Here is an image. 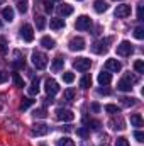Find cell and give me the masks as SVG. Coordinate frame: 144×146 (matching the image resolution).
Masks as SVG:
<instances>
[{"label": "cell", "mask_w": 144, "mask_h": 146, "mask_svg": "<svg viewBox=\"0 0 144 146\" xmlns=\"http://www.w3.org/2000/svg\"><path fill=\"white\" fill-rule=\"evenodd\" d=\"M32 115H34L36 119H44V117L48 115V112H46V109H42V107H41V109L34 110V112H32Z\"/></svg>", "instance_id": "cell-28"}, {"label": "cell", "mask_w": 144, "mask_h": 146, "mask_svg": "<svg viewBox=\"0 0 144 146\" xmlns=\"http://www.w3.org/2000/svg\"><path fill=\"white\" fill-rule=\"evenodd\" d=\"M80 87H81V88H90V87H92V76H90V75H85V76L80 80Z\"/></svg>", "instance_id": "cell-24"}, {"label": "cell", "mask_w": 144, "mask_h": 146, "mask_svg": "<svg viewBox=\"0 0 144 146\" xmlns=\"http://www.w3.org/2000/svg\"><path fill=\"white\" fill-rule=\"evenodd\" d=\"M115 15L120 17V19L131 15V5H117V9H115Z\"/></svg>", "instance_id": "cell-13"}, {"label": "cell", "mask_w": 144, "mask_h": 146, "mask_svg": "<svg viewBox=\"0 0 144 146\" xmlns=\"http://www.w3.org/2000/svg\"><path fill=\"white\" fill-rule=\"evenodd\" d=\"M132 51H134V48H132V44L129 41H122L117 46V54H120V56H129Z\"/></svg>", "instance_id": "cell-9"}, {"label": "cell", "mask_w": 144, "mask_h": 146, "mask_svg": "<svg viewBox=\"0 0 144 146\" xmlns=\"http://www.w3.org/2000/svg\"><path fill=\"white\" fill-rule=\"evenodd\" d=\"M110 82H112V76H110L108 72H100L98 73V83H100V85H108Z\"/></svg>", "instance_id": "cell-16"}, {"label": "cell", "mask_w": 144, "mask_h": 146, "mask_svg": "<svg viewBox=\"0 0 144 146\" xmlns=\"http://www.w3.org/2000/svg\"><path fill=\"white\" fill-rule=\"evenodd\" d=\"M17 7H19V12L20 14H26L27 12V0H19L17 2Z\"/></svg>", "instance_id": "cell-29"}, {"label": "cell", "mask_w": 144, "mask_h": 146, "mask_svg": "<svg viewBox=\"0 0 144 146\" xmlns=\"http://www.w3.org/2000/svg\"><path fill=\"white\" fill-rule=\"evenodd\" d=\"M7 80H9V75L5 72H0V83H5Z\"/></svg>", "instance_id": "cell-42"}, {"label": "cell", "mask_w": 144, "mask_h": 146, "mask_svg": "<svg viewBox=\"0 0 144 146\" xmlns=\"http://www.w3.org/2000/svg\"><path fill=\"white\" fill-rule=\"evenodd\" d=\"M93 9H95V12L102 14V12H105V10L108 9V5H107V2H105V0H95Z\"/></svg>", "instance_id": "cell-15"}, {"label": "cell", "mask_w": 144, "mask_h": 146, "mask_svg": "<svg viewBox=\"0 0 144 146\" xmlns=\"http://www.w3.org/2000/svg\"><path fill=\"white\" fill-rule=\"evenodd\" d=\"M73 66L78 70V72H88L90 66H92V61L88 58H76L73 61Z\"/></svg>", "instance_id": "cell-6"}, {"label": "cell", "mask_w": 144, "mask_h": 146, "mask_svg": "<svg viewBox=\"0 0 144 146\" xmlns=\"http://www.w3.org/2000/svg\"><path fill=\"white\" fill-rule=\"evenodd\" d=\"M68 48H70V51H83V49H85V41H83V37H73V39H70Z\"/></svg>", "instance_id": "cell-10"}, {"label": "cell", "mask_w": 144, "mask_h": 146, "mask_svg": "<svg viewBox=\"0 0 144 146\" xmlns=\"http://www.w3.org/2000/svg\"><path fill=\"white\" fill-rule=\"evenodd\" d=\"M87 124H88L92 129H98V127H100V122H98V121H87ZM90 127H88V129H90Z\"/></svg>", "instance_id": "cell-39"}, {"label": "cell", "mask_w": 144, "mask_h": 146, "mask_svg": "<svg viewBox=\"0 0 144 146\" xmlns=\"http://www.w3.org/2000/svg\"><path fill=\"white\" fill-rule=\"evenodd\" d=\"M49 133V126H46V124H36L32 129H31V134L32 136H44V134H48Z\"/></svg>", "instance_id": "cell-12"}, {"label": "cell", "mask_w": 144, "mask_h": 146, "mask_svg": "<svg viewBox=\"0 0 144 146\" xmlns=\"http://www.w3.org/2000/svg\"><path fill=\"white\" fill-rule=\"evenodd\" d=\"M108 42H110V39H102V41L93 42V44H92V51H93L95 54H104V53H107L108 51Z\"/></svg>", "instance_id": "cell-4"}, {"label": "cell", "mask_w": 144, "mask_h": 146, "mask_svg": "<svg viewBox=\"0 0 144 146\" xmlns=\"http://www.w3.org/2000/svg\"><path fill=\"white\" fill-rule=\"evenodd\" d=\"M41 44H42L46 49H53V48L56 46V41H54L53 37H49V36H44L42 39H41Z\"/></svg>", "instance_id": "cell-17"}, {"label": "cell", "mask_w": 144, "mask_h": 146, "mask_svg": "<svg viewBox=\"0 0 144 146\" xmlns=\"http://www.w3.org/2000/svg\"><path fill=\"white\" fill-rule=\"evenodd\" d=\"M78 134L80 136H87V129H78Z\"/></svg>", "instance_id": "cell-45"}, {"label": "cell", "mask_w": 144, "mask_h": 146, "mask_svg": "<svg viewBox=\"0 0 144 146\" xmlns=\"http://www.w3.org/2000/svg\"><path fill=\"white\" fill-rule=\"evenodd\" d=\"M49 27H51V29H54V31L63 29V27H65V19H59V17L51 19V21H49Z\"/></svg>", "instance_id": "cell-14"}, {"label": "cell", "mask_w": 144, "mask_h": 146, "mask_svg": "<svg viewBox=\"0 0 144 146\" xmlns=\"http://www.w3.org/2000/svg\"><path fill=\"white\" fill-rule=\"evenodd\" d=\"M44 102H46V104H53V99L48 95V99H44Z\"/></svg>", "instance_id": "cell-46"}, {"label": "cell", "mask_w": 144, "mask_h": 146, "mask_svg": "<svg viewBox=\"0 0 144 146\" xmlns=\"http://www.w3.org/2000/svg\"><path fill=\"white\" fill-rule=\"evenodd\" d=\"M32 104H34V100H31V99H24L22 104H20V110H27Z\"/></svg>", "instance_id": "cell-32"}, {"label": "cell", "mask_w": 144, "mask_h": 146, "mask_svg": "<svg viewBox=\"0 0 144 146\" xmlns=\"http://www.w3.org/2000/svg\"><path fill=\"white\" fill-rule=\"evenodd\" d=\"M63 65H65V60L58 56V58H54V61L51 65V70L53 72H59V70H63Z\"/></svg>", "instance_id": "cell-20"}, {"label": "cell", "mask_w": 144, "mask_h": 146, "mask_svg": "<svg viewBox=\"0 0 144 146\" xmlns=\"http://www.w3.org/2000/svg\"><path fill=\"white\" fill-rule=\"evenodd\" d=\"M29 94H31V95H37V94H39V78H34V80H32V83H31V87H29Z\"/></svg>", "instance_id": "cell-23"}, {"label": "cell", "mask_w": 144, "mask_h": 146, "mask_svg": "<svg viewBox=\"0 0 144 146\" xmlns=\"http://www.w3.org/2000/svg\"><path fill=\"white\" fill-rule=\"evenodd\" d=\"M134 138H136L139 143H143V141H144V133H141V131H136V133H134Z\"/></svg>", "instance_id": "cell-40"}, {"label": "cell", "mask_w": 144, "mask_h": 146, "mask_svg": "<svg viewBox=\"0 0 144 146\" xmlns=\"http://www.w3.org/2000/svg\"><path fill=\"white\" fill-rule=\"evenodd\" d=\"M44 10H46V12H51V10H53V2L46 0V2H44Z\"/></svg>", "instance_id": "cell-41"}, {"label": "cell", "mask_w": 144, "mask_h": 146, "mask_svg": "<svg viewBox=\"0 0 144 146\" xmlns=\"http://www.w3.org/2000/svg\"><path fill=\"white\" fill-rule=\"evenodd\" d=\"M115 146H129V141H127L126 138H117V141H115Z\"/></svg>", "instance_id": "cell-38"}, {"label": "cell", "mask_w": 144, "mask_h": 146, "mask_svg": "<svg viewBox=\"0 0 144 146\" xmlns=\"http://www.w3.org/2000/svg\"><path fill=\"white\" fill-rule=\"evenodd\" d=\"M0 27H2V21H0Z\"/></svg>", "instance_id": "cell-47"}, {"label": "cell", "mask_w": 144, "mask_h": 146, "mask_svg": "<svg viewBox=\"0 0 144 146\" xmlns=\"http://www.w3.org/2000/svg\"><path fill=\"white\" fill-rule=\"evenodd\" d=\"M92 110H93V112H98V110H100V106H98V104H92Z\"/></svg>", "instance_id": "cell-44"}, {"label": "cell", "mask_w": 144, "mask_h": 146, "mask_svg": "<svg viewBox=\"0 0 144 146\" xmlns=\"http://www.w3.org/2000/svg\"><path fill=\"white\" fill-rule=\"evenodd\" d=\"M44 90H46V94H48L49 97H53V95H56V94L59 92V85H58L56 80L48 78V80L44 82Z\"/></svg>", "instance_id": "cell-3"}, {"label": "cell", "mask_w": 144, "mask_h": 146, "mask_svg": "<svg viewBox=\"0 0 144 146\" xmlns=\"http://www.w3.org/2000/svg\"><path fill=\"white\" fill-rule=\"evenodd\" d=\"M110 127H112V129H115V131H117V129H119V131H120V129H124V121H122V117L112 119V121H110Z\"/></svg>", "instance_id": "cell-22"}, {"label": "cell", "mask_w": 144, "mask_h": 146, "mask_svg": "<svg viewBox=\"0 0 144 146\" xmlns=\"http://www.w3.org/2000/svg\"><path fill=\"white\" fill-rule=\"evenodd\" d=\"M75 27H76L78 31H87V29L92 27V19H90L88 15H80V17L76 19V22H75Z\"/></svg>", "instance_id": "cell-5"}, {"label": "cell", "mask_w": 144, "mask_h": 146, "mask_svg": "<svg viewBox=\"0 0 144 146\" xmlns=\"http://www.w3.org/2000/svg\"><path fill=\"white\" fill-rule=\"evenodd\" d=\"M63 99H65V100H68V102H71L73 99H75V90H73V88L65 90V92H63Z\"/></svg>", "instance_id": "cell-26"}, {"label": "cell", "mask_w": 144, "mask_h": 146, "mask_svg": "<svg viewBox=\"0 0 144 146\" xmlns=\"http://www.w3.org/2000/svg\"><path fill=\"white\" fill-rule=\"evenodd\" d=\"M136 100H137V99H132V97H131V99H129V97H124V99H122L124 106H127V107H132V106H136Z\"/></svg>", "instance_id": "cell-36"}, {"label": "cell", "mask_w": 144, "mask_h": 146, "mask_svg": "<svg viewBox=\"0 0 144 146\" xmlns=\"http://www.w3.org/2000/svg\"><path fill=\"white\" fill-rule=\"evenodd\" d=\"M12 78H14V83H15L17 87H24V80L19 76V73H14V76H12Z\"/></svg>", "instance_id": "cell-37"}, {"label": "cell", "mask_w": 144, "mask_h": 146, "mask_svg": "<svg viewBox=\"0 0 144 146\" xmlns=\"http://www.w3.org/2000/svg\"><path fill=\"white\" fill-rule=\"evenodd\" d=\"M20 37H22L26 42H31V41L34 39V29H32V26L24 24V26L20 27Z\"/></svg>", "instance_id": "cell-8"}, {"label": "cell", "mask_w": 144, "mask_h": 146, "mask_svg": "<svg viewBox=\"0 0 144 146\" xmlns=\"http://www.w3.org/2000/svg\"><path fill=\"white\" fill-rule=\"evenodd\" d=\"M131 124L134 127H143V117H141V114H132L131 115Z\"/></svg>", "instance_id": "cell-21"}, {"label": "cell", "mask_w": 144, "mask_h": 146, "mask_svg": "<svg viewBox=\"0 0 144 146\" xmlns=\"http://www.w3.org/2000/svg\"><path fill=\"white\" fill-rule=\"evenodd\" d=\"M114 2H117V0H114Z\"/></svg>", "instance_id": "cell-50"}, {"label": "cell", "mask_w": 144, "mask_h": 146, "mask_svg": "<svg viewBox=\"0 0 144 146\" xmlns=\"http://www.w3.org/2000/svg\"><path fill=\"white\" fill-rule=\"evenodd\" d=\"M137 19L143 21V3H139V7H137Z\"/></svg>", "instance_id": "cell-43"}, {"label": "cell", "mask_w": 144, "mask_h": 146, "mask_svg": "<svg viewBox=\"0 0 144 146\" xmlns=\"http://www.w3.org/2000/svg\"><path fill=\"white\" fill-rule=\"evenodd\" d=\"M134 70H136L137 73H144V61H143V60L134 61Z\"/></svg>", "instance_id": "cell-31"}, {"label": "cell", "mask_w": 144, "mask_h": 146, "mask_svg": "<svg viewBox=\"0 0 144 146\" xmlns=\"http://www.w3.org/2000/svg\"><path fill=\"white\" fill-rule=\"evenodd\" d=\"M58 12H59L63 17L71 15V14H73V7H71V5H68V3H63V5H59V7H58Z\"/></svg>", "instance_id": "cell-18"}, {"label": "cell", "mask_w": 144, "mask_h": 146, "mask_svg": "<svg viewBox=\"0 0 144 146\" xmlns=\"http://www.w3.org/2000/svg\"><path fill=\"white\" fill-rule=\"evenodd\" d=\"M0 109H2V106H0Z\"/></svg>", "instance_id": "cell-49"}, {"label": "cell", "mask_w": 144, "mask_h": 146, "mask_svg": "<svg viewBox=\"0 0 144 146\" xmlns=\"http://www.w3.org/2000/svg\"><path fill=\"white\" fill-rule=\"evenodd\" d=\"M136 82H137V78H136L134 75L126 73V75H124V78H122V80H119L117 88H119L120 92H131V88H132V85H134Z\"/></svg>", "instance_id": "cell-1"}, {"label": "cell", "mask_w": 144, "mask_h": 146, "mask_svg": "<svg viewBox=\"0 0 144 146\" xmlns=\"http://www.w3.org/2000/svg\"><path fill=\"white\" fill-rule=\"evenodd\" d=\"M122 70V65H120V61H117V60H114V58H110L105 61V72H120Z\"/></svg>", "instance_id": "cell-11"}, {"label": "cell", "mask_w": 144, "mask_h": 146, "mask_svg": "<svg viewBox=\"0 0 144 146\" xmlns=\"http://www.w3.org/2000/svg\"><path fill=\"white\" fill-rule=\"evenodd\" d=\"M73 80H75V75H73L71 72L63 73V82H65V83H73Z\"/></svg>", "instance_id": "cell-30"}, {"label": "cell", "mask_w": 144, "mask_h": 146, "mask_svg": "<svg viewBox=\"0 0 144 146\" xmlns=\"http://www.w3.org/2000/svg\"><path fill=\"white\" fill-rule=\"evenodd\" d=\"M56 119L63 122H71L75 119V114L70 109H56Z\"/></svg>", "instance_id": "cell-7"}, {"label": "cell", "mask_w": 144, "mask_h": 146, "mask_svg": "<svg viewBox=\"0 0 144 146\" xmlns=\"http://www.w3.org/2000/svg\"><path fill=\"white\" fill-rule=\"evenodd\" d=\"M32 65L36 66L37 70H44L48 66V58L44 53H32Z\"/></svg>", "instance_id": "cell-2"}, {"label": "cell", "mask_w": 144, "mask_h": 146, "mask_svg": "<svg viewBox=\"0 0 144 146\" xmlns=\"http://www.w3.org/2000/svg\"><path fill=\"white\" fill-rule=\"evenodd\" d=\"M56 145L58 146H75V141L71 138H61V139L56 141Z\"/></svg>", "instance_id": "cell-25"}, {"label": "cell", "mask_w": 144, "mask_h": 146, "mask_svg": "<svg viewBox=\"0 0 144 146\" xmlns=\"http://www.w3.org/2000/svg\"><path fill=\"white\" fill-rule=\"evenodd\" d=\"M2 15H3V19H5L7 22H12V21H14V9H12V7H5V9L2 10Z\"/></svg>", "instance_id": "cell-19"}, {"label": "cell", "mask_w": 144, "mask_h": 146, "mask_svg": "<svg viewBox=\"0 0 144 146\" xmlns=\"http://www.w3.org/2000/svg\"><path fill=\"white\" fill-rule=\"evenodd\" d=\"M0 53H2V54L7 53V39L3 36H0Z\"/></svg>", "instance_id": "cell-34"}, {"label": "cell", "mask_w": 144, "mask_h": 146, "mask_svg": "<svg viewBox=\"0 0 144 146\" xmlns=\"http://www.w3.org/2000/svg\"><path fill=\"white\" fill-rule=\"evenodd\" d=\"M104 109H105V112H108V114H114V115L120 112V109H119L117 106H114V104H107V106H105Z\"/></svg>", "instance_id": "cell-27"}, {"label": "cell", "mask_w": 144, "mask_h": 146, "mask_svg": "<svg viewBox=\"0 0 144 146\" xmlns=\"http://www.w3.org/2000/svg\"><path fill=\"white\" fill-rule=\"evenodd\" d=\"M2 2H3V0H0V3H2Z\"/></svg>", "instance_id": "cell-48"}, {"label": "cell", "mask_w": 144, "mask_h": 146, "mask_svg": "<svg viewBox=\"0 0 144 146\" xmlns=\"http://www.w3.org/2000/svg\"><path fill=\"white\" fill-rule=\"evenodd\" d=\"M36 26H37V29H44L46 21H44V17H42V15H37V17H36Z\"/></svg>", "instance_id": "cell-35"}, {"label": "cell", "mask_w": 144, "mask_h": 146, "mask_svg": "<svg viewBox=\"0 0 144 146\" xmlns=\"http://www.w3.org/2000/svg\"><path fill=\"white\" fill-rule=\"evenodd\" d=\"M134 37H136V39H143L144 37V27L143 26H139V27L134 29Z\"/></svg>", "instance_id": "cell-33"}]
</instances>
